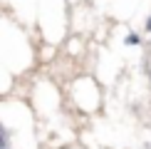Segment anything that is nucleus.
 <instances>
[{"label": "nucleus", "mask_w": 151, "mask_h": 149, "mask_svg": "<svg viewBox=\"0 0 151 149\" xmlns=\"http://www.w3.org/2000/svg\"><path fill=\"white\" fill-rule=\"evenodd\" d=\"M0 149H5V132H3V127H0Z\"/></svg>", "instance_id": "nucleus-2"}, {"label": "nucleus", "mask_w": 151, "mask_h": 149, "mask_svg": "<svg viewBox=\"0 0 151 149\" xmlns=\"http://www.w3.org/2000/svg\"><path fill=\"white\" fill-rule=\"evenodd\" d=\"M136 42H139V37H136V35H129L127 37V45H136Z\"/></svg>", "instance_id": "nucleus-1"}, {"label": "nucleus", "mask_w": 151, "mask_h": 149, "mask_svg": "<svg viewBox=\"0 0 151 149\" xmlns=\"http://www.w3.org/2000/svg\"><path fill=\"white\" fill-rule=\"evenodd\" d=\"M146 30H149V33H151V17H149V22H146Z\"/></svg>", "instance_id": "nucleus-3"}]
</instances>
